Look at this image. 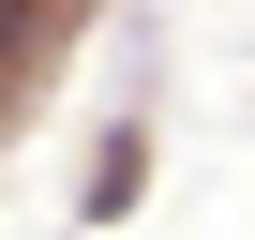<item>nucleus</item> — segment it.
<instances>
[{"mask_svg": "<svg viewBox=\"0 0 255 240\" xmlns=\"http://www.w3.org/2000/svg\"><path fill=\"white\" fill-rule=\"evenodd\" d=\"M30 45H45V0H0V75H15Z\"/></svg>", "mask_w": 255, "mask_h": 240, "instance_id": "1", "label": "nucleus"}]
</instances>
